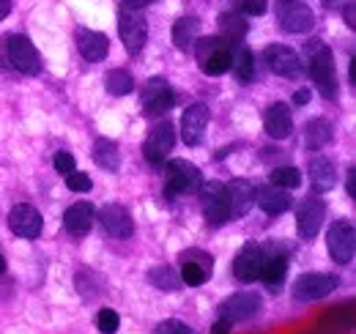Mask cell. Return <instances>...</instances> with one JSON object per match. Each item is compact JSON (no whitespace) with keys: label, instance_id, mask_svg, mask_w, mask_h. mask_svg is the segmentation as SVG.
I'll list each match as a JSON object with an SVG mask.
<instances>
[{"label":"cell","instance_id":"cell-1","mask_svg":"<svg viewBox=\"0 0 356 334\" xmlns=\"http://www.w3.org/2000/svg\"><path fill=\"white\" fill-rule=\"evenodd\" d=\"M305 55H307V66H310V77L312 83L321 88V93L326 99H337V69H334V55L321 39H312L305 47Z\"/></svg>","mask_w":356,"mask_h":334},{"label":"cell","instance_id":"cell-2","mask_svg":"<svg viewBox=\"0 0 356 334\" xmlns=\"http://www.w3.org/2000/svg\"><path fill=\"white\" fill-rule=\"evenodd\" d=\"M192 49H195V58H197V66L203 69V74L220 77L225 72H230V63H233V44L225 42L222 36L197 39Z\"/></svg>","mask_w":356,"mask_h":334},{"label":"cell","instance_id":"cell-3","mask_svg":"<svg viewBox=\"0 0 356 334\" xmlns=\"http://www.w3.org/2000/svg\"><path fill=\"white\" fill-rule=\"evenodd\" d=\"M165 165H168L165 167V195L168 198H178V195L195 192L203 184L197 165H192L186 159H170Z\"/></svg>","mask_w":356,"mask_h":334},{"label":"cell","instance_id":"cell-4","mask_svg":"<svg viewBox=\"0 0 356 334\" xmlns=\"http://www.w3.org/2000/svg\"><path fill=\"white\" fill-rule=\"evenodd\" d=\"M6 58H8V63L17 69V72H22V74H39L42 72V55H39V49L31 44L28 36H19V33H11L8 39H6Z\"/></svg>","mask_w":356,"mask_h":334},{"label":"cell","instance_id":"cell-5","mask_svg":"<svg viewBox=\"0 0 356 334\" xmlns=\"http://www.w3.org/2000/svg\"><path fill=\"white\" fill-rule=\"evenodd\" d=\"M197 189H200V209H203L206 222L214 225V228H220V225H225V222H230L222 181H206V184H200Z\"/></svg>","mask_w":356,"mask_h":334},{"label":"cell","instance_id":"cell-6","mask_svg":"<svg viewBox=\"0 0 356 334\" xmlns=\"http://www.w3.org/2000/svg\"><path fill=\"white\" fill-rule=\"evenodd\" d=\"M173 145H176V129L170 126V121H162V124H156L148 132L145 145H143V154H145V159H148L151 165L159 167L168 162Z\"/></svg>","mask_w":356,"mask_h":334},{"label":"cell","instance_id":"cell-7","mask_svg":"<svg viewBox=\"0 0 356 334\" xmlns=\"http://www.w3.org/2000/svg\"><path fill=\"white\" fill-rule=\"evenodd\" d=\"M264 61H266V66L274 74H280L285 80L302 77V69H305L299 52L291 49V47H285V44H268L266 52H264Z\"/></svg>","mask_w":356,"mask_h":334},{"label":"cell","instance_id":"cell-8","mask_svg":"<svg viewBox=\"0 0 356 334\" xmlns=\"http://www.w3.org/2000/svg\"><path fill=\"white\" fill-rule=\"evenodd\" d=\"M264 266H261V277L266 283V288L271 293L282 291V280H285V271H288V252L282 250L277 241H268L264 247Z\"/></svg>","mask_w":356,"mask_h":334},{"label":"cell","instance_id":"cell-9","mask_svg":"<svg viewBox=\"0 0 356 334\" xmlns=\"http://www.w3.org/2000/svg\"><path fill=\"white\" fill-rule=\"evenodd\" d=\"M326 247H329V255L334 263H351L354 260V250H356V233L351 222H334L326 233Z\"/></svg>","mask_w":356,"mask_h":334},{"label":"cell","instance_id":"cell-10","mask_svg":"<svg viewBox=\"0 0 356 334\" xmlns=\"http://www.w3.org/2000/svg\"><path fill=\"white\" fill-rule=\"evenodd\" d=\"M211 271H214V257L211 255L200 250H189L181 255V274L178 277H181L184 285L197 288L211 277Z\"/></svg>","mask_w":356,"mask_h":334},{"label":"cell","instance_id":"cell-11","mask_svg":"<svg viewBox=\"0 0 356 334\" xmlns=\"http://www.w3.org/2000/svg\"><path fill=\"white\" fill-rule=\"evenodd\" d=\"M340 285V280L334 274H321V271H310V274H302L296 283H293V296L299 301H318L323 296L334 291Z\"/></svg>","mask_w":356,"mask_h":334},{"label":"cell","instance_id":"cell-12","mask_svg":"<svg viewBox=\"0 0 356 334\" xmlns=\"http://www.w3.org/2000/svg\"><path fill=\"white\" fill-rule=\"evenodd\" d=\"M176 96H173V88L165 77H151L145 88H143V110L148 116H165L170 113Z\"/></svg>","mask_w":356,"mask_h":334},{"label":"cell","instance_id":"cell-13","mask_svg":"<svg viewBox=\"0 0 356 334\" xmlns=\"http://www.w3.org/2000/svg\"><path fill=\"white\" fill-rule=\"evenodd\" d=\"M261 310V296L250 291L233 293L227 296L222 304H220V318L227 321V324H238V321H247L252 315H258Z\"/></svg>","mask_w":356,"mask_h":334},{"label":"cell","instance_id":"cell-14","mask_svg":"<svg viewBox=\"0 0 356 334\" xmlns=\"http://www.w3.org/2000/svg\"><path fill=\"white\" fill-rule=\"evenodd\" d=\"M264 247L255 241H247L238 255L233 257V277L238 283H255L261 277V266H264Z\"/></svg>","mask_w":356,"mask_h":334},{"label":"cell","instance_id":"cell-15","mask_svg":"<svg viewBox=\"0 0 356 334\" xmlns=\"http://www.w3.org/2000/svg\"><path fill=\"white\" fill-rule=\"evenodd\" d=\"M225 198H227V214L230 219H241L247 216L250 209L255 206V186L247 178H236L225 186Z\"/></svg>","mask_w":356,"mask_h":334},{"label":"cell","instance_id":"cell-16","mask_svg":"<svg viewBox=\"0 0 356 334\" xmlns=\"http://www.w3.org/2000/svg\"><path fill=\"white\" fill-rule=\"evenodd\" d=\"M326 219V203L321 198H307L302 206H299V214H296V230L305 241L315 239L321 233V225Z\"/></svg>","mask_w":356,"mask_h":334},{"label":"cell","instance_id":"cell-17","mask_svg":"<svg viewBox=\"0 0 356 334\" xmlns=\"http://www.w3.org/2000/svg\"><path fill=\"white\" fill-rule=\"evenodd\" d=\"M8 228L17 236H22V239H39L42 230H44V219H42V214L33 209V206L19 203V206H14L11 214H8Z\"/></svg>","mask_w":356,"mask_h":334},{"label":"cell","instance_id":"cell-18","mask_svg":"<svg viewBox=\"0 0 356 334\" xmlns=\"http://www.w3.org/2000/svg\"><path fill=\"white\" fill-rule=\"evenodd\" d=\"M118 33H121V42L127 47V52L137 55L145 42H148V28H145V19L134 11H121L118 17Z\"/></svg>","mask_w":356,"mask_h":334},{"label":"cell","instance_id":"cell-19","mask_svg":"<svg viewBox=\"0 0 356 334\" xmlns=\"http://www.w3.org/2000/svg\"><path fill=\"white\" fill-rule=\"evenodd\" d=\"M99 219H102V228H104L113 239H129V236L134 233L132 214L124 209V206H118V203H107V206H102Z\"/></svg>","mask_w":356,"mask_h":334},{"label":"cell","instance_id":"cell-20","mask_svg":"<svg viewBox=\"0 0 356 334\" xmlns=\"http://www.w3.org/2000/svg\"><path fill=\"white\" fill-rule=\"evenodd\" d=\"M280 25L288 33H310L312 25H315V17H312L310 6H305L299 0H291L280 11Z\"/></svg>","mask_w":356,"mask_h":334},{"label":"cell","instance_id":"cell-21","mask_svg":"<svg viewBox=\"0 0 356 334\" xmlns=\"http://www.w3.org/2000/svg\"><path fill=\"white\" fill-rule=\"evenodd\" d=\"M209 118H211V113H209L206 104L186 107V113L181 116V137H184L186 145H197L200 143V137H203V132L209 126Z\"/></svg>","mask_w":356,"mask_h":334},{"label":"cell","instance_id":"cell-22","mask_svg":"<svg viewBox=\"0 0 356 334\" xmlns=\"http://www.w3.org/2000/svg\"><path fill=\"white\" fill-rule=\"evenodd\" d=\"M93 219H96V211H93L90 203H74L63 214V228H66V233L72 239H83V236L90 233Z\"/></svg>","mask_w":356,"mask_h":334},{"label":"cell","instance_id":"cell-23","mask_svg":"<svg viewBox=\"0 0 356 334\" xmlns=\"http://www.w3.org/2000/svg\"><path fill=\"white\" fill-rule=\"evenodd\" d=\"M264 126H266V134L274 137V140L291 137V132H293V116H291L288 104H282V102L271 104L266 110V116H264Z\"/></svg>","mask_w":356,"mask_h":334},{"label":"cell","instance_id":"cell-24","mask_svg":"<svg viewBox=\"0 0 356 334\" xmlns=\"http://www.w3.org/2000/svg\"><path fill=\"white\" fill-rule=\"evenodd\" d=\"M77 47H80L83 58L90 61V63L104 61V58H107V52H110V42H107V36H104V33H99V31H88V28H80V31H77Z\"/></svg>","mask_w":356,"mask_h":334},{"label":"cell","instance_id":"cell-25","mask_svg":"<svg viewBox=\"0 0 356 334\" xmlns=\"http://www.w3.org/2000/svg\"><path fill=\"white\" fill-rule=\"evenodd\" d=\"M307 175H310V184L315 192H329V189L337 184V170L332 165V159H326V157L310 159Z\"/></svg>","mask_w":356,"mask_h":334},{"label":"cell","instance_id":"cell-26","mask_svg":"<svg viewBox=\"0 0 356 334\" xmlns=\"http://www.w3.org/2000/svg\"><path fill=\"white\" fill-rule=\"evenodd\" d=\"M255 203L266 211V214H271V216L285 214V211L291 209V198H288V192L280 189V186H274V184H271V186L255 189Z\"/></svg>","mask_w":356,"mask_h":334},{"label":"cell","instance_id":"cell-27","mask_svg":"<svg viewBox=\"0 0 356 334\" xmlns=\"http://www.w3.org/2000/svg\"><path fill=\"white\" fill-rule=\"evenodd\" d=\"M200 39V19L197 17H181L173 25V44L181 52H189Z\"/></svg>","mask_w":356,"mask_h":334},{"label":"cell","instance_id":"cell-28","mask_svg":"<svg viewBox=\"0 0 356 334\" xmlns=\"http://www.w3.org/2000/svg\"><path fill=\"white\" fill-rule=\"evenodd\" d=\"M93 162L102 167V170H118L121 165V154H118V145L107 137H99L93 143Z\"/></svg>","mask_w":356,"mask_h":334},{"label":"cell","instance_id":"cell-29","mask_svg":"<svg viewBox=\"0 0 356 334\" xmlns=\"http://www.w3.org/2000/svg\"><path fill=\"white\" fill-rule=\"evenodd\" d=\"M332 140V124L323 118H312L310 124L305 126V145L310 151H321L326 143Z\"/></svg>","mask_w":356,"mask_h":334},{"label":"cell","instance_id":"cell-30","mask_svg":"<svg viewBox=\"0 0 356 334\" xmlns=\"http://www.w3.org/2000/svg\"><path fill=\"white\" fill-rule=\"evenodd\" d=\"M220 36H222L225 42L230 44H238L244 36H247V22H244V17L241 14H230V11H225L222 17H220Z\"/></svg>","mask_w":356,"mask_h":334},{"label":"cell","instance_id":"cell-31","mask_svg":"<svg viewBox=\"0 0 356 334\" xmlns=\"http://www.w3.org/2000/svg\"><path fill=\"white\" fill-rule=\"evenodd\" d=\"M148 280H151V285L154 288H159V291H178L181 288V277H178V271L173 266H154L151 271H148Z\"/></svg>","mask_w":356,"mask_h":334},{"label":"cell","instance_id":"cell-32","mask_svg":"<svg viewBox=\"0 0 356 334\" xmlns=\"http://www.w3.org/2000/svg\"><path fill=\"white\" fill-rule=\"evenodd\" d=\"M230 69H233V74H236L241 83H252V80H255V55H252L247 47H238V52L233 55Z\"/></svg>","mask_w":356,"mask_h":334},{"label":"cell","instance_id":"cell-33","mask_svg":"<svg viewBox=\"0 0 356 334\" xmlns=\"http://www.w3.org/2000/svg\"><path fill=\"white\" fill-rule=\"evenodd\" d=\"M104 85H107V90H110L113 96H129L134 90V77L129 72H124V69H113V72L107 74Z\"/></svg>","mask_w":356,"mask_h":334},{"label":"cell","instance_id":"cell-34","mask_svg":"<svg viewBox=\"0 0 356 334\" xmlns=\"http://www.w3.org/2000/svg\"><path fill=\"white\" fill-rule=\"evenodd\" d=\"M271 184L280 189H299L302 186V173L299 167H274L271 170Z\"/></svg>","mask_w":356,"mask_h":334},{"label":"cell","instance_id":"cell-35","mask_svg":"<svg viewBox=\"0 0 356 334\" xmlns=\"http://www.w3.org/2000/svg\"><path fill=\"white\" fill-rule=\"evenodd\" d=\"M96 326H99V332L102 334H115L118 332V326H121V318H118L115 310H99V315H96Z\"/></svg>","mask_w":356,"mask_h":334},{"label":"cell","instance_id":"cell-36","mask_svg":"<svg viewBox=\"0 0 356 334\" xmlns=\"http://www.w3.org/2000/svg\"><path fill=\"white\" fill-rule=\"evenodd\" d=\"M66 186H69L72 192H88L90 178L86 175V173H77V170H74V173H69V175H66Z\"/></svg>","mask_w":356,"mask_h":334},{"label":"cell","instance_id":"cell-37","mask_svg":"<svg viewBox=\"0 0 356 334\" xmlns=\"http://www.w3.org/2000/svg\"><path fill=\"white\" fill-rule=\"evenodd\" d=\"M52 165H55V170L58 173H63V175H69V173H74V157L69 154V151H58L55 157H52Z\"/></svg>","mask_w":356,"mask_h":334},{"label":"cell","instance_id":"cell-38","mask_svg":"<svg viewBox=\"0 0 356 334\" xmlns=\"http://www.w3.org/2000/svg\"><path fill=\"white\" fill-rule=\"evenodd\" d=\"M154 334H192V332H189V326H186L184 321L170 318V321H162V324L154 329Z\"/></svg>","mask_w":356,"mask_h":334},{"label":"cell","instance_id":"cell-39","mask_svg":"<svg viewBox=\"0 0 356 334\" xmlns=\"http://www.w3.org/2000/svg\"><path fill=\"white\" fill-rule=\"evenodd\" d=\"M241 11L247 17H261L266 14V0H241Z\"/></svg>","mask_w":356,"mask_h":334},{"label":"cell","instance_id":"cell-40","mask_svg":"<svg viewBox=\"0 0 356 334\" xmlns=\"http://www.w3.org/2000/svg\"><path fill=\"white\" fill-rule=\"evenodd\" d=\"M346 25L354 31L356 28V6L354 3H346Z\"/></svg>","mask_w":356,"mask_h":334},{"label":"cell","instance_id":"cell-41","mask_svg":"<svg viewBox=\"0 0 356 334\" xmlns=\"http://www.w3.org/2000/svg\"><path fill=\"white\" fill-rule=\"evenodd\" d=\"M346 184H348V198H354L356 200V170L354 167H348V178H346Z\"/></svg>","mask_w":356,"mask_h":334},{"label":"cell","instance_id":"cell-42","mask_svg":"<svg viewBox=\"0 0 356 334\" xmlns=\"http://www.w3.org/2000/svg\"><path fill=\"white\" fill-rule=\"evenodd\" d=\"M307 102H310V90H305V88H302V90H296V93H293V104H307Z\"/></svg>","mask_w":356,"mask_h":334},{"label":"cell","instance_id":"cell-43","mask_svg":"<svg viewBox=\"0 0 356 334\" xmlns=\"http://www.w3.org/2000/svg\"><path fill=\"white\" fill-rule=\"evenodd\" d=\"M148 3H154V0H124V6H127L129 11H137V8H145Z\"/></svg>","mask_w":356,"mask_h":334},{"label":"cell","instance_id":"cell-44","mask_svg":"<svg viewBox=\"0 0 356 334\" xmlns=\"http://www.w3.org/2000/svg\"><path fill=\"white\" fill-rule=\"evenodd\" d=\"M211 334H230V324H227V321H222V318H220V321H217V326L211 329Z\"/></svg>","mask_w":356,"mask_h":334},{"label":"cell","instance_id":"cell-45","mask_svg":"<svg viewBox=\"0 0 356 334\" xmlns=\"http://www.w3.org/2000/svg\"><path fill=\"white\" fill-rule=\"evenodd\" d=\"M8 11H11V0H0V22L8 17Z\"/></svg>","mask_w":356,"mask_h":334},{"label":"cell","instance_id":"cell-46","mask_svg":"<svg viewBox=\"0 0 356 334\" xmlns=\"http://www.w3.org/2000/svg\"><path fill=\"white\" fill-rule=\"evenodd\" d=\"M326 8H334V6H343V0H321Z\"/></svg>","mask_w":356,"mask_h":334},{"label":"cell","instance_id":"cell-47","mask_svg":"<svg viewBox=\"0 0 356 334\" xmlns=\"http://www.w3.org/2000/svg\"><path fill=\"white\" fill-rule=\"evenodd\" d=\"M3 271H6V257L0 255V274H3Z\"/></svg>","mask_w":356,"mask_h":334},{"label":"cell","instance_id":"cell-48","mask_svg":"<svg viewBox=\"0 0 356 334\" xmlns=\"http://www.w3.org/2000/svg\"><path fill=\"white\" fill-rule=\"evenodd\" d=\"M280 3H291V0H280Z\"/></svg>","mask_w":356,"mask_h":334}]
</instances>
